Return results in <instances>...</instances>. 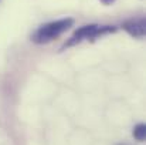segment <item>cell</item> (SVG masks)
<instances>
[{
	"mask_svg": "<svg viewBox=\"0 0 146 145\" xmlns=\"http://www.w3.org/2000/svg\"><path fill=\"white\" fill-rule=\"evenodd\" d=\"M119 145H125V144H119Z\"/></svg>",
	"mask_w": 146,
	"mask_h": 145,
	"instance_id": "obj_6",
	"label": "cell"
},
{
	"mask_svg": "<svg viewBox=\"0 0 146 145\" xmlns=\"http://www.w3.org/2000/svg\"><path fill=\"white\" fill-rule=\"evenodd\" d=\"M116 31L115 26H108V24H85L80 29H77L74 31V34L61 46V51L68 50V48L74 47L81 44L82 41H95L98 39L106 36V34H112Z\"/></svg>",
	"mask_w": 146,
	"mask_h": 145,
	"instance_id": "obj_1",
	"label": "cell"
},
{
	"mask_svg": "<svg viewBox=\"0 0 146 145\" xmlns=\"http://www.w3.org/2000/svg\"><path fill=\"white\" fill-rule=\"evenodd\" d=\"M133 137H135V140L139 141V142L145 141V137H146V125L145 124H138V125H135V128H133Z\"/></svg>",
	"mask_w": 146,
	"mask_h": 145,
	"instance_id": "obj_4",
	"label": "cell"
},
{
	"mask_svg": "<svg viewBox=\"0 0 146 145\" xmlns=\"http://www.w3.org/2000/svg\"><path fill=\"white\" fill-rule=\"evenodd\" d=\"M72 26H74V19L71 17L44 23L33 31V34L30 36V40L34 44H47L50 41L55 40L57 37H60L67 30H70Z\"/></svg>",
	"mask_w": 146,
	"mask_h": 145,
	"instance_id": "obj_2",
	"label": "cell"
},
{
	"mask_svg": "<svg viewBox=\"0 0 146 145\" xmlns=\"http://www.w3.org/2000/svg\"><path fill=\"white\" fill-rule=\"evenodd\" d=\"M121 27L129 36H132L135 39H143L146 33V19L143 16L126 19L121 23Z\"/></svg>",
	"mask_w": 146,
	"mask_h": 145,
	"instance_id": "obj_3",
	"label": "cell"
},
{
	"mask_svg": "<svg viewBox=\"0 0 146 145\" xmlns=\"http://www.w3.org/2000/svg\"><path fill=\"white\" fill-rule=\"evenodd\" d=\"M116 0H101V3L102 4H105V6H111V4H113Z\"/></svg>",
	"mask_w": 146,
	"mask_h": 145,
	"instance_id": "obj_5",
	"label": "cell"
}]
</instances>
